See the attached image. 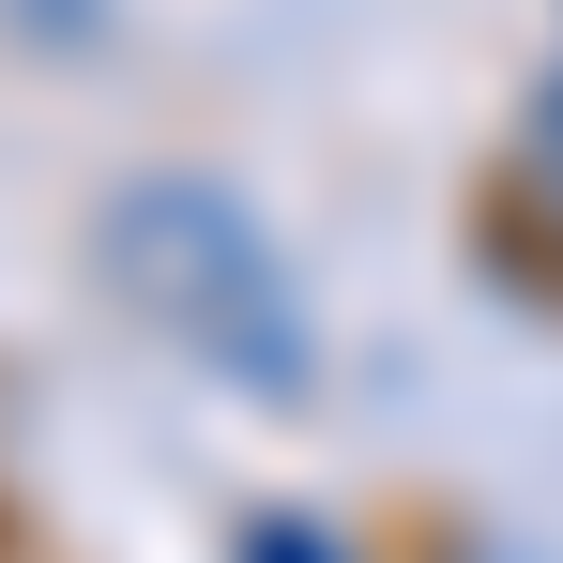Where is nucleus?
Here are the masks:
<instances>
[{
  "mask_svg": "<svg viewBox=\"0 0 563 563\" xmlns=\"http://www.w3.org/2000/svg\"><path fill=\"white\" fill-rule=\"evenodd\" d=\"M92 260L107 289L153 320V335H184L198 366H229L244 396H305V305H289L275 275V244H260V213L244 198H213V184H122L92 213Z\"/></svg>",
  "mask_w": 563,
  "mask_h": 563,
  "instance_id": "1",
  "label": "nucleus"
},
{
  "mask_svg": "<svg viewBox=\"0 0 563 563\" xmlns=\"http://www.w3.org/2000/svg\"><path fill=\"white\" fill-rule=\"evenodd\" d=\"M229 563H335V533H305V518H260V533H244Z\"/></svg>",
  "mask_w": 563,
  "mask_h": 563,
  "instance_id": "2",
  "label": "nucleus"
},
{
  "mask_svg": "<svg viewBox=\"0 0 563 563\" xmlns=\"http://www.w3.org/2000/svg\"><path fill=\"white\" fill-rule=\"evenodd\" d=\"M533 198H563V92L533 107Z\"/></svg>",
  "mask_w": 563,
  "mask_h": 563,
  "instance_id": "3",
  "label": "nucleus"
}]
</instances>
